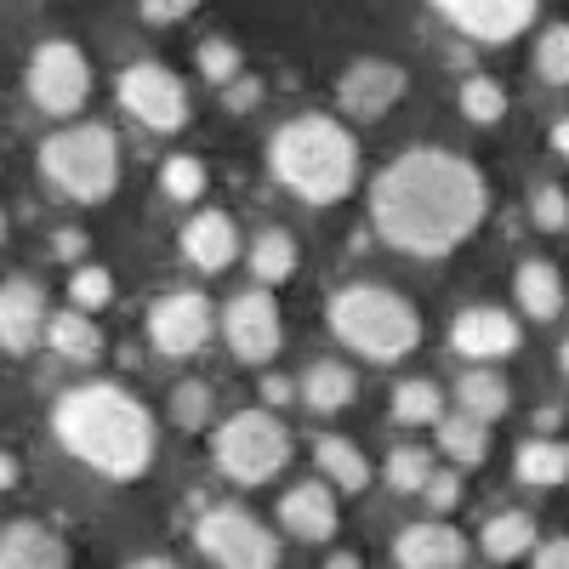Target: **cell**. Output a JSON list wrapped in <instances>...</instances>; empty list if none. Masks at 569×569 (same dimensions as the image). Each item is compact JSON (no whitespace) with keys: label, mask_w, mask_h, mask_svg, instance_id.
Returning a JSON list of instances; mask_svg holds the SVG:
<instances>
[{"label":"cell","mask_w":569,"mask_h":569,"mask_svg":"<svg viewBox=\"0 0 569 569\" xmlns=\"http://www.w3.org/2000/svg\"><path fill=\"white\" fill-rule=\"evenodd\" d=\"M353 393H359L353 370L337 365V359H313V365L302 370V405H308L313 416H337L342 405H353Z\"/></svg>","instance_id":"ffe728a7"},{"label":"cell","mask_w":569,"mask_h":569,"mask_svg":"<svg viewBox=\"0 0 569 569\" xmlns=\"http://www.w3.org/2000/svg\"><path fill=\"white\" fill-rule=\"evenodd\" d=\"M279 525L291 530L297 541H330L337 536V496H330V485H297L291 496L279 501Z\"/></svg>","instance_id":"ac0fdd59"},{"label":"cell","mask_w":569,"mask_h":569,"mask_svg":"<svg viewBox=\"0 0 569 569\" xmlns=\"http://www.w3.org/2000/svg\"><path fill=\"white\" fill-rule=\"evenodd\" d=\"M433 450H421V445H399L388 450V485L405 490V496H421L427 485H433Z\"/></svg>","instance_id":"f546056e"},{"label":"cell","mask_w":569,"mask_h":569,"mask_svg":"<svg viewBox=\"0 0 569 569\" xmlns=\"http://www.w3.org/2000/svg\"><path fill=\"white\" fill-rule=\"evenodd\" d=\"M222 103H228L233 114H246V109H257V103H262V80H257V74H240V80H233V86L222 91Z\"/></svg>","instance_id":"74e56055"},{"label":"cell","mask_w":569,"mask_h":569,"mask_svg":"<svg viewBox=\"0 0 569 569\" xmlns=\"http://www.w3.org/2000/svg\"><path fill=\"white\" fill-rule=\"evenodd\" d=\"M490 188L479 166L450 149H410L370 188L376 233L405 257H445L485 222Z\"/></svg>","instance_id":"6da1fadb"},{"label":"cell","mask_w":569,"mask_h":569,"mask_svg":"<svg viewBox=\"0 0 569 569\" xmlns=\"http://www.w3.org/2000/svg\"><path fill=\"white\" fill-rule=\"evenodd\" d=\"M325 569H365V563H359L353 552H330V558H325Z\"/></svg>","instance_id":"f6af8a7d"},{"label":"cell","mask_w":569,"mask_h":569,"mask_svg":"<svg viewBox=\"0 0 569 569\" xmlns=\"http://www.w3.org/2000/svg\"><path fill=\"white\" fill-rule=\"evenodd\" d=\"M512 297H518V308H525V319H558V308H563V279H558L552 262L530 257V262H518Z\"/></svg>","instance_id":"44dd1931"},{"label":"cell","mask_w":569,"mask_h":569,"mask_svg":"<svg viewBox=\"0 0 569 569\" xmlns=\"http://www.w3.org/2000/svg\"><path fill=\"white\" fill-rule=\"evenodd\" d=\"M536 69H541V80L569 86V23H552V29L541 34V46H536Z\"/></svg>","instance_id":"d6a6232c"},{"label":"cell","mask_w":569,"mask_h":569,"mask_svg":"<svg viewBox=\"0 0 569 569\" xmlns=\"http://www.w3.org/2000/svg\"><path fill=\"white\" fill-rule=\"evenodd\" d=\"M200 69H206V80L233 86V80H240V46H233V40H206L200 46Z\"/></svg>","instance_id":"8d00e7d4"},{"label":"cell","mask_w":569,"mask_h":569,"mask_svg":"<svg viewBox=\"0 0 569 569\" xmlns=\"http://www.w3.org/2000/svg\"><path fill=\"white\" fill-rule=\"evenodd\" d=\"M536 427H541V439H547L552 427H558V405H541V410H536Z\"/></svg>","instance_id":"ee69618b"},{"label":"cell","mask_w":569,"mask_h":569,"mask_svg":"<svg viewBox=\"0 0 569 569\" xmlns=\"http://www.w3.org/2000/svg\"><path fill=\"white\" fill-rule=\"evenodd\" d=\"M182 257L194 262L200 273L228 268L233 257H240V228H233V217H228V211H200V217H188V228H182Z\"/></svg>","instance_id":"e0dca14e"},{"label":"cell","mask_w":569,"mask_h":569,"mask_svg":"<svg viewBox=\"0 0 569 569\" xmlns=\"http://www.w3.org/2000/svg\"><path fill=\"white\" fill-rule=\"evenodd\" d=\"M52 433L69 456H80L103 479H142L154 456V421L126 388L114 382H86L58 399Z\"/></svg>","instance_id":"7a4b0ae2"},{"label":"cell","mask_w":569,"mask_h":569,"mask_svg":"<svg viewBox=\"0 0 569 569\" xmlns=\"http://www.w3.org/2000/svg\"><path fill=\"white\" fill-rule=\"evenodd\" d=\"M302 393V382H284V376H262V399L268 405H291Z\"/></svg>","instance_id":"b9f144b4"},{"label":"cell","mask_w":569,"mask_h":569,"mask_svg":"<svg viewBox=\"0 0 569 569\" xmlns=\"http://www.w3.org/2000/svg\"><path fill=\"white\" fill-rule=\"evenodd\" d=\"M530 563H536V569H569V536H552V541H541V547L530 552Z\"/></svg>","instance_id":"60d3db41"},{"label":"cell","mask_w":569,"mask_h":569,"mask_svg":"<svg viewBox=\"0 0 569 569\" xmlns=\"http://www.w3.org/2000/svg\"><path fill=\"white\" fill-rule=\"evenodd\" d=\"M40 171L58 194L80 206H103L120 182V142L103 126H69L40 142Z\"/></svg>","instance_id":"5b68a950"},{"label":"cell","mask_w":569,"mask_h":569,"mask_svg":"<svg viewBox=\"0 0 569 569\" xmlns=\"http://www.w3.org/2000/svg\"><path fill=\"white\" fill-rule=\"evenodd\" d=\"M450 348L472 365H490V359H507L518 348V319L501 313V308H461L456 325H450Z\"/></svg>","instance_id":"9a60e30c"},{"label":"cell","mask_w":569,"mask_h":569,"mask_svg":"<svg viewBox=\"0 0 569 569\" xmlns=\"http://www.w3.org/2000/svg\"><path fill=\"white\" fill-rule=\"evenodd\" d=\"M479 547H485L496 563H512V558L536 552V547H541V541H536V518H530V512H496L490 525H485V536H479Z\"/></svg>","instance_id":"d4e9b609"},{"label":"cell","mask_w":569,"mask_h":569,"mask_svg":"<svg viewBox=\"0 0 569 569\" xmlns=\"http://www.w3.org/2000/svg\"><path fill=\"white\" fill-rule=\"evenodd\" d=\"M439 450L456 461V467H485V456H490V421H479V416H445L439 421Z\"/></svg>","instance_id":"cb8c5ba5"},{"label":"cell","mask_w":569,"mask_h":569,"mask_svg":"<svg viewBox=\"0 0 569 569\" xmlns=\"http://www.w3.org/2000/svg\"><path fill=\"white\" fill-rule=\"evenodd\" d=\"M126 569H177L171 558H137V563H126Z\"/></svg>","instance_id":"7dc6e473"},{"label":"cell","mask_w":569,"mask_h":569,"mask_svg":"<svg viewBox=\"0 0 569 569\" xmlns=\"http://www.w3.org/2000/svg\"><path fill=\"white\" fill-rule=\"evenodd\" d=\"M405 91V69L399 63H382V58H359L342 80H337V98H342V114L353 120H376L399 103Z\"/></svg>","instance_id":"4fadbf2b"},{"label":"cell","mask_w":569,"mask_h":569,"mask_svg":"<svg viewBox=\"0 0 569 569\" xmlns=\"http://www.w3.org/2000/svg\"><path fill=\"white\" fill-rule=\"evenodd\" d=\"M217 467L228 472L233 485H268L273 472L284 467V456H291V433L268 416V410H246L217 427Z\"/></svg>","instance_id":"8992f818"},{"label":"cell","mask_w":569,"mask_h":569,"mask_svg":"<svg viewBox=\"0 0 569 569\" xmlns=\"http://www.w3.org/2000/svg\"><path fill=\"white\" fill-rule=\"evenodd\" d=\"M211 325H217V313H211V302L200 291H171V297H160L149 308V342L160 353L182 359V353H200L206 348Z\"/></svg>","instance_id":"30bf717a"},{"label":"cell","mask_w":569,"mask_h":569,"mask_svg":"<svg viewBox=\"0 0 569 569\" xmlns=\"http://www.w3.org/2000/svg\"><path fill=\"white\" fill-rule=\"evenodd\" d=\"M421 496H427V507H433V512H450L461 501V479H456V472H433V485H427Z\"/></svg>","instance_id":"f35d334b"},{"label":"cell","mask_w":569,"mask_h":569,"mask_svg":"<svg viewBox=\"0 0 569 569\" xmlns=\"http://www.w3.org/2000/svg\"><path fill=\"white\" fill-rule=\"evenodd\" d=\"M171 421L182 427V433H200V427L211 421V388L206 382H177L171 388Z\"/></svg>","instance_id":"1f68e13d"},{"label":"cell","mask_w":569,"mask_h":569,"mask_svg":"<svg viewBox=\"0 0 569 569\" xmlns=\"http://www.w3.org/2000/svg\"><path fill=\"white\" fill-rule=\"evenodd\" d=\"M52 251L63 257V262H74V257H86V233H74V228H63L58 240H52Z\"/></svg>","instance_id":"7bdbcfd3"},{"label":"cell","mask_w":569,"mask_h":569,"mask_svg":"<svg viewBox=\"0 0 569 569\" xmlns=\"http://www.w3.org/2000/svg\"><path fill=\"white\" fill-rule=\"evenodd\" d=\"M194 12V0H142V18L149 23H182Z\"/></svg>","instance_id":"ab89813d"},{"label":"cell","mask_w":569,"mask_h":569,"mask_svg":"<svg viewBox=\"0 0 569 569\" xmlns=\"http://www.w3.org/2000/svg\"><path fill=\"white\" fill-rule=\"evenodd\" d=\"M456 399H461V410L467 416H479V421H496V416H507V405H512V393H507V382L496 370H467L461 382H456Z\"/></svg>","instance_id":"4316f807"},{"label":"cell","mask_w":569,"mask_h":569,"mask_svg":"<svg viewBox=\"0 0 569 569\" xmlns=\"http://www.w3.org/2000/svg\"><path fill=\"white\" fill-rule=\"evenodd\" d=\"M325 319L342 337V348H353L365 359H405L421 342L416 308L399 291H388V284H348V291L330 297Z\"/></svg>","instance_id":"277c9868"},{"label":"cell","mask_w":569,"mask_h":569,"mask_svg":"<svg viewBox=\"0 0 569 569\" xmlns=\"http://www.w3.org/2000/svg\"><path fill=\"white\" fill-rule=\"evenodd\" d=\"M46 330H52V319H46V291L34 279L12 273L7 291H0V342H7L12 359H23Z\"/></svg>","instance_id":"5bb4252c"},{"label":"cell","mask_w":569,"mask_h":569,"mask_svg":"<svg viewBox=\"0 0 569 569\" xmlns=\"http://www.w3.org/2000/svg\"><path fill=\"white\" fill-rule=\"evenodd\" d=\"M120 109L137 120V126H149V131H177L188 120V91L171 69L160 63H131L120 74Z\"/></svg>","instance_id":"9c48e42d"},{"label":"cell","mask_w":569,"mask_h":569,"mask_svg":"<svg viewBox=\"0 0 569 569\" xmlns=\"http://www.w3.org/2000/svg\"><path fill=\"white\" fill-rule=\"evenodd\" d=\"M0 569H69V547L34 518H18L0 536Z\"/></svg>","instance_id":"d6986e66"},{"label":"cell","mask_w":569,"mask_h":569,"mask_svg":"<svg viewBox=\"0 0 569 569\" xmlns=\"http://www.w3.org/2000/svg\"><path fill=\"white\" fill-rule=\"evenodd\" d=\"M552 149H558V154H569V120H558V126H552Z\"/></svg>","instance_id":"bcb514c9"},{"label":"cell","mask_w":569,"mask_h":569,"mask_svg":"<svg viewBox=\"0 0 569 569\" xmlns=\"http://www.w3.org/2000/svg\"><path fill=\"white\" fill-rule=\"evenodd\" d=\"M194 541L217 569H279V541L240 507H206Z\"/></svg>","instance_id":"52a82bcc"},{"label":"cell","mask_w":569,"mask_h":569,"mask_svg":"<svg viewBox=\"0 0 569 569\" xmlns=\"http://www.w3.org/2000/svg\"><path fill=\"white\" fill-rule=\"evenodd\" d=\"M433 7L472 40H512V34H525L536 23V0H433Z\"/></svg>","instance_id":"7c38bea8"},{"label":"cell","mask_w":569,"mask_h":569,"mask_svg":"<svg viewBox=\"0 0 569 569\" xmlns=\"http://www.w3.org/2000/svg\"><path fill=\"white\" fill-rule=\"evenodd\" d=\"M222 337H228L233 359L268 365L279 353V302L268 291H240L222 308Z\"/></svg>","instance_id":"8fae6325"},{"label":"cell","mask_w":569,"mask_h":569,"mask_svg":"<svg viewBox=\"0 0 569 569\" xmlns=\"http://www.w3.org/2000/svg\"><path fill=\"white\" fill-rule=\"evenodd\" d=\"M46 342H52V353L69 359V365H98L103 359V330L91 325L80 308L74 313H58L52 330H46Z\"/></svg>","instance_id":"7402d4cb"},{"label":"cell","mask_w":569,"mask_h":569,"mask_svg":"<svg viewBox=\"0 0 569 569\" xmlns=\"http://www.w3.org/2000/svg\"><path fill=\"white\" fill-rule=\"evenodd\" d=\"M160 182H166V194L171 200H200V188H206V166L194 154H171L160 166Z\"/></svg>","instance_id":"836d02e7"},{"label":"cell","mask_w":569,"mask_h":569,"mask_svg":"<svg viewBox=\"0 0 569 569\" xmlns=\"http://www.w3.org/2000/svg\"><path fill=\"white\" fill-rule=\"evenodd\" d=\"M530 217H536L541 233H563L569 228V194H563L558 182H541L536 194H530Z\"/></svg>","instance_id":"e575fe53"},{"label":"cell","mask_w":569,"mask_h":569,"mask_svg":"<svg viewBox=\"0 0 569 569\" xmlns=\"http://www.w3.org/2000/svg\"><path fill=\"white\" fill-rule=\"evenodd\" d=\"M313 461H319L325 479L337 485V490H348V496L370 485V461H365L359 445H348V439H319V445H313Z\"/></svg>","instance_id":"484cf974"},{"label":"cell","mask_w":569,"mask_h":569,"mask_svg":"<svg viewBox=\"0 0 569 569\" xmlns=\"http://www.w3.org/2000/svg\"><path fill=\"white\" fill-rule=\"evenodd\" d=\"M251 273L262 284H279V279H291L297 273V240L284 228H262L257 240H251Z\"/></svg>","instance_id":"83f0119b"},{"label":"cell","mask_w":569,"mask_h":569,"mask_svg":"<svg viewBox=\"0 0 569 569\" xmlns=\"http://www.w3.org/2000/svg\"><path fill=\"white\" fill-rule=\"evenodd\" d=\"M461 114H467L472 126H496V120L507 114V91H501V80H490V74L461 80Z\"/></svg>","instance_id":"4dcf8cb0"},{"label":"cell","mask_w":569,"mask_h":569,"mask_svg":"<svg viewBox=\"0 0 569 569\" xmlns=\"http://www.w3.org/2000/svg\"><path fill=\"white\" fill-rule=\"evenodd\" d=\"M393 416L405 427H427V421H445V393L427 382V376H410V382L393 388Z\"/></svg>","instance_id":"f1b7e54d"},{"label":"cell","mask_w":569,"mask_h":569,"mask_svg":"<svg viewBox=\"0 0 569 569\" xmlns=\"http://www.w3.org/2000/svg\"><path fill=\"white\" fill-rule=\"evenodd\" d=\"M512 472H518V485L552 490V485L569 479V445H558V439H530V445H518Z\"/></svg>","instance_id":"603a6c76"},{"label":"cell","mask_w":569,"mask_h":569,"mask_svg":"<svg viewBox=\"0 0 569 569\" xmlns=\"http://www.w3.org/2000/svg\"><path fill=\"white\" fill-rule=\"evenodd\" d=\"M273 177L308 206H337L359 182V142L330 114H297L284 120L268 142Z\"/></svg>","instance_id":"3957f363"},{"label":"cell","mask_w":569,"mask_h":569,"mask_svg":"<svg viewBox=\"0 0 569 569\" xmlns=\"http://www.w3.org/2000/svg\"><path fill=\"white\" fill-rule=\"evenodd\" d=\"M91 91V69L74 40H40L29 58V98L46 114H74Z\"/></svg>","instance_id":"ba28073f"},{"label":"cell","mask_w":569,"mask_h":569,"mask_svg":"<svg viewBox=\"0 0 569 569\" xmlns=\"http://www.w3.org/2000/svg\"><path fill=\"white\" fill-rule=\"evenodd\" d=\"M393 558H399V569H461V563H467V536L427 518V525L399 530Z\"/></svg>","instance_id":"2e32d148"},{"label":"cell","mask_w":569,"mask_h":569,"mask_svg":"<svg viewBox=\"0 0 569 569\" xmlns=\"http://www.w3.org/2000/svg\"><path fill=\"white\" fill-rule=\"evenodd\" d=\"M558 365H563V376H569V342H563V348H558Z\"/></svg>","instance_id":"c3c4849f"},{"label":"cell","mask_w":569,"mask_h":569,"mask_svg":"<svg viewBox=\"0 0 569 569\" xmlns=\"http://www.w3.org/2000/svg\"><path fill=\"white\" fill-rule=\"evenodd\" d=\"M69 297H74L80 313H91V308H103V302L114 297V279H109L103 268H80V273L69 279Z\"/></svg>","instance_id":"d590c367"}]
</instances>
